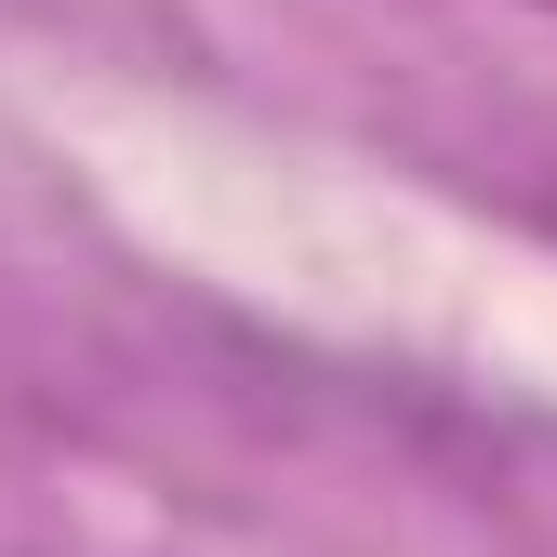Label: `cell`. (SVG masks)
<instances>
[{"instance_id": "obj_1", "label": "cell", "mask_w": 557, "mask_h": 557, "mask_svg": "<svg viewBox=\"0 0 557 557\" xmlns=\"http://www.w3.org/2000/svg\"><path fill=\"white\" fill-rule=\"evenodd\" d=\"M544 14H557V0H544Z\"/></svg>"}]
</instances>
